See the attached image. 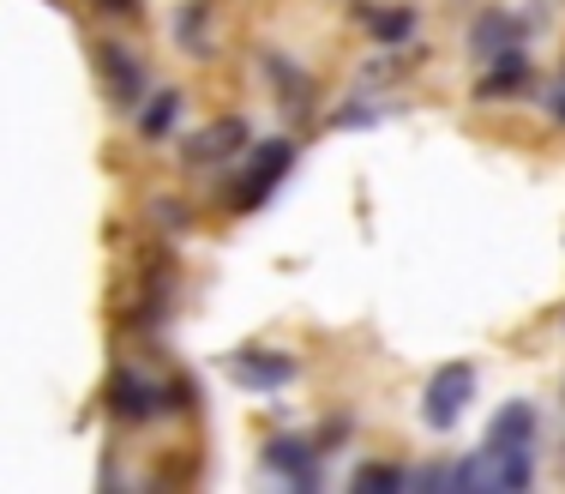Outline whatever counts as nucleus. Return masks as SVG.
Segmentation results:
<instances>
[{
	"instance_id": "1",
	"label": "nucleus",
	"mask_w": 565,
	"mask_h": 494,
	"mask_svg": "<svg viewBox=\"0 0 565 494\" xmlns=\"http://www.w3.org/2000/svg\"><path fill=\"white\" fill-rule=\"evenodd\" d=\"M530 476H535L530 446H488L481 459H469L463 471H457V483H463V488H500V494H518V488H530Z\"/></svg>"
},
{
	"instance_id": "2",
	"label": "nucleus",
	"mask_w": 565,
	"mask_h": 494,
	"mask_svg": "<svg viewBox=\"0 0 565 494\" xmlns=\"http://www.w3.org/2000/svg\"><path fill=\"white\" fill-rule=\"evenodd\" d=\"M469 398H476V368H469V362H446L434 380H427V392H422V422L446 434L451 422L469 410Z\"/></svg>"
},
{
	"instance_id": "3",
	"label": "nucleus",
	"mask_w": 565,
	"mask_h": 494,
	"mask_svg": "<svg viewBox=\"0 0 565 494\" xmlns=\"http://www.w3.org/2000/svg\"><path fill=\"white\" fill-rule=\"evenodd\" d=\"M289 164H295V145H282V139H271V145H259V151H253V164H247V176L235 181V206L241 211H253V206H265V199H271V187L289 176Z\"/></svg>"
},
{
	"instance_id": "4",
	"label": "nucleus",
	"mask_w": 565,
	"mask_h": 494,
	"mask_svg": "<svg viewBox=\"0 0 565 494\" xmlns=\"http://www.w3.org/2000/svg\"><path fill=\"white\" fill-rule=\"evenodd\" d=\"M228 374L241 386H253V392H277V386L295 380V362L282 350H235L228 356Z\"/></svg>"
},
{
	"instance_id": "5",
	"label": "nucleus",
	"mask_w": 565,
	"mask_h": 494,
	"mask_svg": "<svg viewBox=\"0 0 565 494\" xmlns=\"http://www.w3.org/2000/svg\"><path fill=\"white\" fill-rule=\"evenodd\" d=\"M241 145H247V122L223 115V122L199 127L193 139H186V164H193V169H211V164H223V157H235Z\"/></svg>"
},
{
	"instance_id": "6",
	"label": "nucleus",
	"mask_w": 565,
	"mask_h": 494,
	"mask_svg": "<svg viewBox=\"0 0 565 494\" xmlns=\"http://www.w3.org/2000/svg\"><path fill=\"white\" fill-rule=\"evenodd\" d=\"M103 85H109V97L120 103V109H139V91H145V66L127 55L120 43L103 49Z\"/></svg>"
},
{
	"instance_id": "7",
	"label": "nucleus",
	"mask_w": 565,
	"mask_h": 494,
	"mask_svg": "<svg viewBox=\"0 0 565 494\" xmlns=\"http://www.w3.org/2000/svg\"><path fill=\"white\" fill-rule=\"evenodd\" d=\"M523 36H530V24L523 19H505V12H493V19H481L476 24V55H511V49L523 43Z\"/></svg>"
},
{
	"instance_id": "8",
	"label": "nucleus",
	"mask_w": 565,
	"mask_h": 494,
	"mask_svg": "<svg viewBox=\"0 0 565 494\" xmlns=\"http://www.w3.org/2000/svg\"><path fill=\"white\" fill-rule=\"evenodd\" d=\"M530 434H535V410L523 404V398L488 422V446H530Z\"/></svg>"
},
{
	"instance_id": "9",
	"label": "nucleus",
	"mask_w": 565,
	"mask_h": 494,
	"mask_svg": "<svg viewBox=\"0 0 565 494\" xmlns=\"http://www.w3.org/2000/svg\"><path fill=\"white\" fill-rule=\"evenodd\" d=\"M109 392H115V410H120V417H151V410H157V386L139 380V374H115Z\"/></svg>"
},
{
	"instance_id": "10",
	"label": "nucleus",
	"mask_w": 565,
	"mask_h": 494,
	"mask_svg": "<svg viewBox=\"0 0 565 494\" xmlns=\"http://www.w3.org/2000/svg\"><path fill=\"white\" fill-rule=\"evenodd\" d=\"M174 115H181V97H174V91H157V97L145 103V115H139V133L145 139H163V133L174 127Z\"/></svg>"
},
{
	"instance_id": "11",
	"label": "nucleus",
	"mask_w": 565,
	"mask_h": 494,
	"mask_svg": "<svg viewBox=\"0 0 565 494\" xmlns=\"http://www.w3.org/2000/svg\"><path fill=\"white\" fill-rule=\"evenodd\" d=\"M271 471L295 476V483H313V452H307L301 440H277V446H271Z\"/></svg>"
},
{
	"instance_id": "12",
	"label": "nucleus",
	"mask_w": 565,
	"mask_h": 494,
	"mask_svg": "<svg viewBox=\"0 0 565 494\" xmlns=\"http://www.w3.org/2000/svg\"><path fill=\"white\" fill-rule=\"evenodd\" d=\"M367 31L380 36V43H403V36L415 31V12H409V7H392V12H367Z\"/></svg>"
},
{
	"instance_id": "13",
	"label": "nucleus",
	"mask_w": 565,
	"mask_h": 494,
	"mask_svg": "<svg viewBox=\"0 0 565 494\" xmlns=\"http://www.w3.org/2000/svg\"><path fill=\"white\" fill-rule=\"evenodd\" d=\"M355 488H403V476L385 471V464H367V471L355 476Z\"/></svg>"
},
{
	"instance_id": "14",
	"label": "nucleus",
	"mask_w": 565,
	"mask_h": 494,
	"mask_svg": "<svg viewBox=\"0 0 565 494\" xmlns=\"http://www.w3.org/2000/svg\"><path fill=\"white\" fill-rule=\"evenodd\" d=\"M547 109H554V122H565V78L554 85V97H547Z\"/></svg>"
}]
</instances>
